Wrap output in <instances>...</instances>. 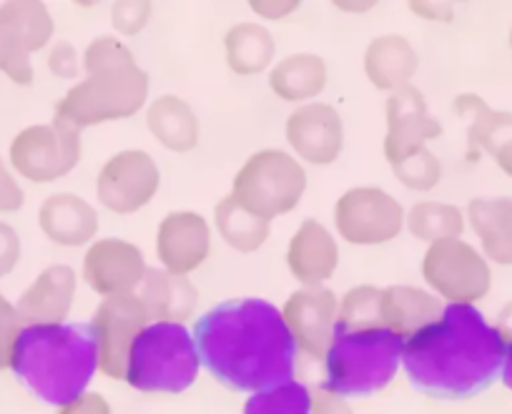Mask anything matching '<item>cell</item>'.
Returning <instances> with one entry per match:
<instances>
[{"mask_svg":"<svg viewBox=\"0 0 512 414\" xmlns=\"http://www.w3.org/2000/svg\"><path fill=\"white\" fill-rule=\"evenodd\" d=\"M201 364L234 392L256 394L294 382L297 342L282 309L264 299H229L194 324Z\"/></svg>","mask_w":512,"mask_h":414,"instance_id":"1","label":"cell"},{"mask_svg":"<svg viewBox=\"0 0 512 414\" xmlns=\"http://www.w3.org/2000/svg\"><path fill=\"white\" fill-rule=\"evenodd\" d=\"M507 339L472 304H447L440 319L402 344V364L417 392L470 399L485 392L505 362Z\"/></svg>","mask_w":512,"mask_h":414,"instance_id":"2","label":"cell"},{"mask_svg":"<svg viewBox=\"0 0 512 414\" xmlns=\"http://www.w3.org/2000/svg\"><path fill=\"white\" fill-rule=\"evenodd\" d=\"M11 369L41 402L63 407L86 392L98 369L91 324L23 327L13 347Z\"/></svg>","mask_w":512,"mask_h":414,"instance_id":"3","label":"cell"},{"mask_svg":"<svg viewBox=\"0 0 512 414\" xmlns=\"http://www.w3.org/2000/svg\"><path fill=\"white\" fill-rule=\"evenodd\" d=\"M83 78L56 103V118L76 128L131 118L146 106L149 73L116 36H98L83 51Z\"/></svg>","mask_w":512,"mask_h":414,"instance_id":"4","label":"cell"},{"mask_svg":"<svg viewBox=\"0 0 512 414\" xmlns=\"http://www.w3.org/2000/svg\"><path fill=\"white\" fill-rule=\"evenodd\" d=\"M387 133H384V159L392 166L402 186L410 191H432L440 184L442 164L427 149L432 138L442 136V126L430 116L420 88L402 86L390 93L384 103Z\"/></svg>","mask_w":512,"mask_h":414,"instance_id":"5","label":"cell"},{"mask_svg":"<svg viewBox=\"0 0 512 414\" xmlns=\"http://www.w3.org/2000/svg\"><path fill=\"white\" fill-rule=\"evenodd\" d=\"M402 339L390 329L334 332L324 357L327 387L342 397H369L382 392L402 364Z\"/></svg>","mask_w":512,"mask_h":414,"instance_id":"6","label":"cell"},{"mask_svg":"<svg viewBox=\"0 0 512 414\" xmlns=\"http://www.w3.org/2000/svg\"><path fill=\"white\" fill-rule=\"evenodd\" d=\"M194 334L184 324L151 322L128 354L126 382L146 394L186 392L199 377Z\"/></svg>","mask_w":512,"mask_h":414,"instance_id":"7","label":"cell"},{"mask_svg":"<svg viewBox=\"0 0 512 414\" xmlns=\"http://www.w3.org/2000/svg\"><path fill=\"white\" fill-rule=\"evenodd\" d=\"M307 191V171L282 149L251 154L231 181V196L259 219H277L299 206Z\"/></svg>","mask_w":512,"mask_h":414,"instance_id":"8","label":"cell"},{"mask_svg":"<svg viewBox=\"0 0 512 414\" xmlns=\"http://www.w3.org/2000/svg\"><path fill=\"white\" fill-rule=\"evenodd\" d=\"M81 151V128L53 116L51 123H36L16 133L8 159L13 171L23 179L33 184H51L76 169Z\"/></svg>","mask_w":512,"mask_h":414,"instance_id":"9","label":"cell"},{"mask_svg":"<svg viewBox=\"0 0 512 414\" xmlns=\"http://www.w3.org/2000/svg\"><path fill=\"white\" fill-rule=\"evenodd\" d=\"M422 279L437 297L450 304H472L490 294L492 271L485 256L462 239H442L430 244L422 259Z\"/></svg>","mask_w":512,"mask_h":414,"instance_id":"10","label":"cell"},{"mask_svg":"<svg viewBox=\"0 0 512 414\" xmlns=\"http://www.w3.org/2000/svg\"><path fill=\"white\" fill-rule=\"evenodd\" d=\"M56 33L51 13L38 0H11L0 6V71L16 86H31V53L43 51Z\"/></svg>","mask_w":512,"mask_h":414,"instance_id":"11","label":"cell"},{"mask_svg":"<svg viewBox=\"0 0 512 414\" xmlns=\"http://www.w3.org/2000/svg\"><path fill=\"white\" fill-rule=\"evenodd\" d=\"M407 211L392 194L377 186H354L334 206V226L354 246H379L405 229Z\"/></svg>","mask_w":512,"mask_h":414,"instance_id":"12","label":"cell"},{"mask_svg":"<svg viewBox=\"0 0 512 414\" xmlns=\"http://www.w3.org/2000/svg\"><path fill=\"white\" fill-rule=\"evenodd\" d=\"M151 324L149 309L136 292L106 297L93 312L91 327L98 344V369L108 379H126L128 354L136 337Z\"/></svg>","mask_w":512,"mask_h":414,"instance_id":"13","label":"cell"},{"mask_svg":"<svg viewBox=\"0 0 512 414\" xmlns=\"http://www.w3.org/2000/svg\"><path fill=\"white\" fill-rule=\"evenodd\" d=\"M159 186L161 171L156 161L141 149H126L103 164L96 194L108 211L128 216L151 204Z\"/></svg>","mask_w":512,"mask_h":414,"instance_id":"14","label":"cell"},{"mask_svg":"<svg viewBox=\"0 0 512 414\" xmlns=\"http://www.w3.org/2000/svg\"><path fill=\"white\" fill-rule=\"evenodd\" d=\"M146 271L144 251L123 239L93 241L83 256V279L103 299L136 292Z\"/></svg>","mask_w":512,"mask_h":414,"instance_id":"15","label":"cell"},{"mask_svg":"<svg viewBox=\"0 0 512 414\" xmlns=\"http://www.w3.org/2000/svg\"><path fill=\"white\" fill-rule=\"evenodd\" d=\"M337 312V294L327 287H302L282 307V317L297 342V349L317 362H324L327 357L337 327Z\"/></svg>","mask_w":512,"mask_h":414,"instance_id":"16","label":"cell"},{"mask_svg":"<svg viewBox=\"0 0 512 414\" xmlns=\"http://www.w3.org/2000/svg\"><path fill=\"white\" fill-rule=\"evenodd\" d=\"M284 136L294 154L314 166L334 164L344 149L342 116L329 103H304L289 113Z\"/></svg>","mask_w":512,"mask_h":414,"instance_id":"17","label":"cell"},{"mask_svg":"<svg viewBox=\"0 0 512 414\" xmlns=\"http://www.w3.org/2000/svg\"><path fill=\"white\" fill-rule=\"evenodd\" d=\"M211 254L209 221L196 211H171L156 229V256L171 274L189 276Z\"/></svg>","mask_w":512,"mask_h":414,"instance_id":"18","label":"cell"},{"mask_svg":"<svg viewBox=\"0 0 512 414\" xmlns=\"http://www.w3.org/2000/svg\"><path fill=\"white\" fill-rule=\"evenodd\" d=\"M78 279L68 264H51L36 276V282L21 294L16 309L23 327L66 324L76 302Z\"/></svg>","mask_w":512,"mask_h":414,"instance_id":"19","label":"cell"},{"mask_svg":"<svg viewBox=\"0 0 512 414\" xmlns=\"http://www.w3.org/2000/svg\"><path fill=\"white\" fill-rule=\"evenodd\" d=\"M287 266L302 287H322L339 266V246L332 231L317 219H304L287 246Z\"/></svg>","mask_w":512,"mask_h":414,"instance_id":"20","label":"cell"},{"mask_svg":"<svg viewBox=\"0 0 512 414\" xmlns=\"http://www.w3.org/2000/svg\"><path fill=\"white\" fill-rule=\"evenodd\" d=\"M455 111L467 121V141L475 154L482 149L495 159V164L512 176V113L495 111L480 96L462 93L455 101Z\"/></svg>","mask_w":512,"mask_h":414,"instance_id":"21","label":"cell"},{"mask_svg":"<svg viewBox=\"0 0 512 414\" xmlns=\"http://www.w3.org/2000/svg\"><path fill=\"white\" fill-rule=\"evenodd\" d=\"M38 226L48 241L76 249V246L93 244L98 234V214L86 199L61 191V194H51L41 204Z\"/></svg>","mask_w":512,"mask_h":414,"instance_id":"22","label":"cell"},{"mask_svg":"<svg viewBox=\"0 0 512 414\" xmlns=\"http://www.w3.org/2000/svg\"><path fill=\"white\" fill-rule=\"evenodd\" d=\"M136 294L149 309L151 322L184 324L194 317L196 304H199V289L191 284L189 276L171 274L166 269L146 271Z\"/></svg>","mask_w":512,"mask_h":414,"instance_id":"23","label":"cell"},{"mask_svg":"<svg viewBox=\"0 0 512 414\" xmlns=\"http://www.w3.org/2000/svg\"><path fill=\"white\" fill-rule=\"evenodd\" d=\"M379 309H382V327L407 342L427 324L440 319L445 307H442L440 297L425 292V289L410 287V284H392V287L382 289Z\"/></svg>","mask_w":512,"mask_h":414,"instance_id":"24","label":"cell"},{"mask_svg":"<svg viewBox=\"0 0 512 414\" xmlns=\"http://www.w3.org/2000/svg\"><path fill=\"white\" fill-rule=\"evenodd\" d=\"M417 68H420V58H417L415 46L397 33L372 38L364 51V73L379 91H397L402 86H410V78L415 76Z\"/></svg>","mask_w":512,"mask_h":414,"instance_id":"25","label":"cell"},{"mask_svg":"<svg viewBox=\"0 0 512 414\" xmlns=\"http://www.w3.org/2000/svg\"><path fill=\"white\" fill-rule=\"evenodd\" d=\"M146 126L154 133L164 149L174 154H189L199 146L201 126L194 108L179 96H159L149 108H146Z\"/></svg>","mask_w":512,"mask_h":414,"instance_id":"26","label":"cell"},{"mask_svg":"<svg viewBox=\"0 0 512 414\" xmlns=\"http://www.w3.org/2000/svg\"><path fill=\"white\" fill-rule=\"evenodd\" d=\"M467 219L480 239L482 249L492 261L502 266L512 264V199H472Z\"/></svg>","mask_w":512,"mask_h":414,"instance_id":"27","label":"cell"},{"mask_svg":"<svg viewBox=\"0 0 512 414\" xmlns=\"http://www.w3.org/2000/svg\"><path fill=\"white\" fill-rule=\"evenodd\" d=\"M327 63L317 53H292L269 71V88L282 101L304 103L317 98L327 86Z\"/></svg>","mask_w":512,"mask_h":414,"instance_id":"28","label":"cell"},{"mask_svg":"<svg viewBox=\"0 0 512 414\" xmlns=\"http://www.w3.org/2000/svg\"><path fill=\"white\" fill-rule=\"evenodd\" d=\"M226 66L236 76H256L272 66L277 56V43L269 28L259 23H236L224 36Z\"/></svg>","mask_w":512,"mask_h":414,"instance_id":"29","label":"cell"},{"mask_svg":"<svg viewBox=\"0 0 512 414\" xmlns=\"http://www.w3.org/2000/svg\"><path fill=\"white\" fill-rule=\"evenodd\" d=\"M214 221L221 239L231 249L241 251V254H251V251L262 249L264 241L269 239V231H272V221L259 219L251 211H246L231 194H226L216 204Z\"/></svg>","mask_w":512,"mask_h":414,"instance_id":"30","label":"cell"},{"mask_svg":"<svg viewBox=\"0 0 512 414\" xmlns=\"http://www.w3.org/2000/svg\"><path fill=\"white\" fill-rule=\"evenodd\" d=\"M405 226L415 239L435 244L442 239H460L465 231V214L457 206L442 201H417L407 211Z\"/></svg>","mask_w":512,"mask_h":414,"instance_id":"31","label":"cell"},{"mask_svg":"<svg viewBox=\"0 0 512 414\" xmlns=\"http://www.w3.org/2000/svg\"><path fill=\"white\" fill-rule=\"evenodd\" d=\"M382 289L362 287L349 289L339 302L337 327L334 332H359V329H382Z\"/></svg>","mask_w":512,"mask_h":414,"instance_id":"32","label":"cell"},{"mask_svg":"<svg viewBox=\"0 0 512 414\" xmlns=\"http://www.w3.org/2000/svg\"><path fill=\"white\" fill-rule=\"evenodd\" d=\"M244 414H309V387L287 382L251 394L244 404Z\"/></svg>","mask_w":512,"mask_h":414,"instance_id":"33","label":"cell"},{"mask_svg":"<svg viewBox=\"0 0 512 414\" xmlns=\"http://www.w3.org/2000/svg\"><path fill=\"white\" fill-rule=\"evenodd\" d=\"M154 6L146 0H121L111 11V23L121 36H136L146 28Z\"/></svg>","mask_w":512,"mask_h":414,"instance_id":"34","label":"cell"},{"mask_svg":"<svg viewBox=\"0 0 512 414\" xmlns=\"http://www.w3.org/2000/svg\"><path fill=\"white\" fill-rule=\"evenodd\" d=\"M23 322L18 317L16 304L8 302L0 292V369L11 367L13 359V347H16V339L21 334Z\"/></svg>","mask_w":512,"mask_h":414,"instance_id":"35","label":"cell"},{"mask_svg":"<svg viewBox=\"0 0 512 414\" xmlns=\"http://www.w3.org/2000/svg\"><path fill=\"white\" fill-rule=\"evenodd\" d=\"M23 204H26V194L0 156V214H16L23 209Z\"/></svg>","mask_w":512,"mask_h":414,"instance_id":"36","label":"cell"},{"mask_svg":"<svg viewBox=\"0 0 512 414\" xmlns=\"http://www.w3.org/2000/svg\"><path fill=\"white\" fill-rule=\"evenodd\" d=\"M48 68L53 76L58 78H76L81 76V63H78V53L71 43L58 41L48 53Z\"/></svg>","mask_w":512,"mask_h":414,"instance_id":"37","label":"cell"},{"mask_svg":"<svg viewBox=\"0 0 512 414\" xmlns=\"http://www.w3.org/2000/svg\"><path fill=\"white\" fill-rule=\"evenodd\" d=\"M309 414H354L347 399L329 387L309 389Z\"/></svg>","mask_w":512,"mask_h":414,"instance_id":"38","label":"cell"},{"mask_svg":"<svg viewBox=\"0 0 512 414\" xmlns=\"http://www.w3.org/2000/svg\"><path fill=\"white\" fill-rule=\"evenodd\" d=\"M21 259V236L11 224L0 221V276H8Z\"/></svg>","mask_w":512,"mask_h":414,"instance_id":"39","label":"cell"},{"mask_svg":"<svg viewBox=\"0 0 512 414\" xmlns=\"http://www.w3.org/2000/svg\"><path fill=\"white\" fill-rule=\"evenodd\" d=\"M56 414H111V404L98 392H83L73 402L58 407Z\"/></svg>","mask_w":512,"mask_h":414,"instance_id":"40","label":"cell"},{"mask_svg":"<svg viewBox=\"0 0 512 414\" xmlns=\"http://www.w3.org/2000/svg\"><path fill=\"white\" fill-rule=\"evenodd\" d=\"M251 8H254L256 13H262L264 18H284L289 16L292 11H297L299 3H287V6H274V3H251Z\"/></svg>","mask_w":512,"mask_h":414,"instance_id":"41","label":"cell"},{"mask_svg":"<svg viewBox=\"0 0 512 414\" xmlns=\"http://www.w3.org/2000/svg\"><path fill=\"white\" fill-rule=\"evenodd\" d=\"M502 382H505L507 389H512V342H507L505 362H502Z\"/></svg>","mask_w":512,"mask_h":414,"instance_id":"42","label":"cell"},{"mask_svg":"<svg viewBox=\"0 0 512 414\" xmlns=\"http://www.w3.org/2000/svg\"><path fill=\"white\" fill-rule=\"evenodd\" d=\"M510 46H512V33H510Z\"/></svg>","mask_w":512,"mask_h":414,"instance_id":"43","label":"cell"}]
</instances>
